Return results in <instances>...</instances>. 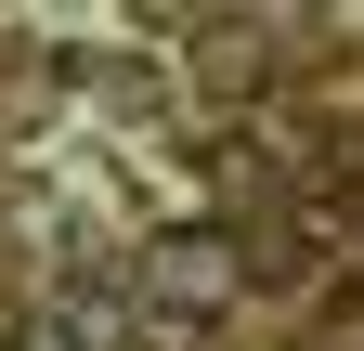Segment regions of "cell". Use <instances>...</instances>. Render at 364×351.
Returning <instances> with one entry per match:
<instances>
[{
  "instance_id": "3957f363",
  "label": "cell",
  "mask_w": 364,
  "mask_h": 351,
  "mask_svg": "<svg viewBox=\"0 0 364 351\" xmlns=\"http://www.w3.org/2000/svg\"><path fill=\"white\" fill-rule=\"evenodd\" d=\"M14 351H78V338H65L53 313H39V325H14Z\"/></svg>"
},
{
  "instance_id": "7a4b0ae2",
  "label": "cell",
  "mask_w": 364,
  "mask_h": 351,
  "mask_svg": "<svg viewBox=\"0 0 364 351\" xmlns=\"http://www.w3.org/2000/svg\"><path fill=\"white\" fill-rule=\"evenodd\" d=\"M247 78H260V39L221 26V39H208V92H247Z\"/></svg>"
},
{
  "instance_id": "6da1fadb",
  "label": "cell",
  "mask_w": 364,
  "mask_h": 351,
  "mask_svg": "<svg viewBox=\"0 0 364 351\" xmlns=\"http://www.w3.org/2000/svg\"><path fill=\"white\" fill-rule=\"evenodd\" d=\"M235 274H247V260H235V234L182 222V234H156V260H144V299H156L169 325H208L221 299H235Z\"/></svg>"
}]
</instances>
